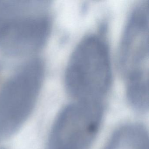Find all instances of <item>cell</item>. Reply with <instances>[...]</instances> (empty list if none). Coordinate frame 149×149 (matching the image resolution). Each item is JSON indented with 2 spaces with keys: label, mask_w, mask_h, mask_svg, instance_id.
<instances>
[{
  "label": "cell",
  "mask_w": 149,
  "mask_h": 149,
  "mask_svg": "<svg viewBox=\"0 0 149 149\" xmlns=\"http://www.w3.org/2000/svg\"><path fill=\"white\" fill-rule=\"evenodd\" d=\"M111 77L106 42L94 35L83 39L66 69L65 84L69 93L78 101L101 102L109 90Z\"/></svg>",
  "instance_id": "obj_1"
},
{
  "label": "cell",
  "mask_w": 149,
  "mask_h": 149,
  "mask_svg": "<svg viewBox=\"0 0 149 149\" xmlns=\"http://www.w3.org/2000/svg\"><path fill=\"white\" fill-rule=\"evenodd\" d=\"M102 102L78 101L68 104L56 118L47 149H87L96 136L102 120Z\"/></svg>",
  "instance_id": "obj_2"
},
{
  "label": "cell",
  "mask_w": 149,
  "mask_h": 149,
  "mask_svg": "<svg viewBox=\"0 0 149 149\" xmlns=\"http://www.w3.org/2000/svg\"><path fill=\"white\" fill-rule=\"evenodd\" d=\"M149 7L142 3L135 8L128 21L121 42L120 61L125 76L146 69L149 54Z\"/></svg>",
  "instance_id": "obj_3"
},
{
  "label": "cell",
  "mask_w": 149,
  "mask_h": 149,
  "mask_svg": "<svg viewBox=\"0 0 149 149\" xmlns=\"http://www.w3.org/2000/svg\"><path fill=\"white\" fill-rule=\"evenodd\" d=\"M49 31L50 23L46 18L28 17L11 20L1 43L10 53L33 51L45 43Z\"/></svg>",
  "instance_id": "obj_4"
},
{
  "label": "cell",
  "mask_w": 149,
  "mask_h": 149,
  "mask_svg": "<svg viewBox=\"0 0 149 149\" xmlns=\"http://www.w3.org/2000/svg\"><path fill=\"white\" fill-rule=\"evenodd\" d=\"M148 132L143 125L131 123L118 129L104 149H149Z\"/></svg>",
  "instance_id": "obj_5"
},
{
  "label": "cell",
  "mask_w": 149,
  "mask_h": 149,
  "mask_svg": "<svg viewBox=\"0 0 149 149\" xmlns=\"http://www.w3.org/2000/svg\"><path fill=\"white\" fill-rule=\"evenodd\" d=\"M126 78V95L130 104L138 111H147L149 108L148 71L134 72Z\"/></svg>",
  "instance_id": "obj_6"
},
{
  "label": "cell",
  "mask_w": 149,
  "mask_h": 149,
  "mask_svg": "<svg viewBox=\"0 0 149 149\" xmlns=\"http://www.w3.org/2000/svg\"><path fill=\"white\" fill-rule=\"evenodd\" d=\"M10 20L6 19L0 17V42L2 40L7 29Z\"/></svg>",
  "instance_id": "obj_7"
}]
</instances>
